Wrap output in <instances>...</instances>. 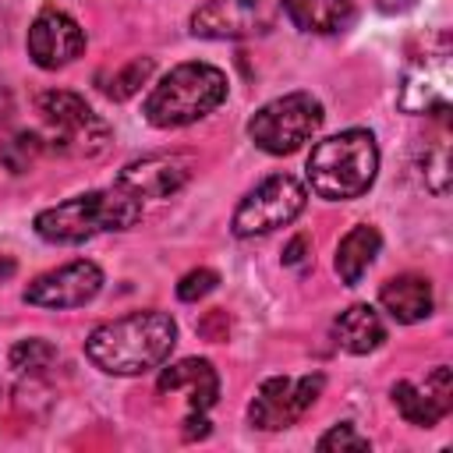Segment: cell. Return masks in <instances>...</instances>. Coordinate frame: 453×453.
Wrapping results in <instances>:
<instances>
[{
    "instance_id": "6da1fadb",
    "label": "cell",
    "mask_w": 453,
    "mask_h": 453,
    "mask_svg": "<svg viewBox=\"0 0 453 453\" xmlns=\"http://www.w3.org/2000/svg\"><path fill=\"white\" fill-rule=\"evenodd\" d=\"M177 343L173 315L149 308L103 322L85 340V357L106 375H145L159 368Z\"/></svg>"
},
{
    "instance_id": "7a4b0ae2",
    "label": "cell",
    "mask_w": 453,
    "mask_h": 453,
    "mask_svg": "<svg viewBox=\"0 0 453 453\" xmlns=\"http://www.w3.org/2000/svg\"><path fill=\"white\" fill-rule=\"evenodd\" d=\"M304 173H308L311 191L326 202H347V198L365 195L379 173L375 134L365 127H350V131L315 142L304 163Z\"/></svg>"
},
{
    "instance_id": "3957f363",
    "label": "cell",
    "mask_w": 453,
    "mask_h": 453,
    "mask_svg": "<svg viewBox=\"0 0 453 453\" xmlns=\"http://www.w3.org/2000/svg\"><path fill=\"white\" fill-rule=\"evenodd\" d=\"M142 219V198L124 188L85 191L67 202H57L35 216V234L50 244H81L106 230H127Z\"/></svg>"
},
{
    "instance_id": "277c9868",
    "label": "cell",
    "mask_w": 453,
    "mask_h": 453,
    "mask_svg": "<svg viewBox=\"0 0 453 453\" xmlns=\"http://www.w3.org/2000/svg\"><path fill=\"white\" fill-rule=\"evenodd\" d=\"M226 99V74L205 60L170 67L145 99V120L152 127H184L209 117Z\"/></svg>"
},
{
    "instance_id": "5b68a950",
    "label": "cell",
    "mask_w": 453,
    "mask_h": 453,
    "mask_svg": "<svg viewBox=\"0 0 453 453\" xmlns=\"http://www.w3.org/2000/svg\"><path fill=\"white\" fill-rule=\"evenodd\" d=\"M39 113L46 124V145L60 156H78V159H92L99 152H106V145L113 142L110 124L78 96L67 88H50L39 96Z\"/></svg>"
},
{
    "instance_id": "8992f818",
    "label": "cell",
    "mask_w": 453,
    "mask_h": 453,
    "mask_svg": "<svg viewBox=\"0 0 453 453\" xmlns=\"http://www.w3.org/2000/svg\"><path fill=\"white\" fill-rule=\"evenodd\" d=\"M322 120H326L322 103L311 92H287L255 110V117L248 120V134L262 152L290 156L319 134Z\"/></svg>"
},
{
    "instance_id": "52a82bcc",
    "label": "cell",
    "mask_w": 453,
    "mask_h": 453,
    "mask_svg": "<svg viewBox=\"0 0 453 453\" xmlns=\"http://www.w3.org/2000/svg\"><path fill=\"white\" fill-rule=\"evenodd\" d=\"M453 46L449 35L435 32L425 39L418 53H411L400 81V110L403 113H425V117H446L449 113V85H453V67H449Z\"/></svg>"
},
{
    "instance_id": "ba28073f",
    "label": "cell",
    "mask_w": 453,
    "mask_h": 453,
    "mask_svg": "<svg viewBox=\"0 0 453 453\" xmlns=\"http://www.w3.org/2000/svg\"><path fill=\"white\" fill-rule=\"evenodd\" d=\"M304 202H308V191L297 177L273 173L241 198L230 226L237 237H262V234H273V230L294 223L304 212Z\"/></svg>"
},
{
    "instance_id": "9c48e42d",
    "label": "cell",
    "mask_w": 453,
    "mask_h": 453,
    "mask_svg": "<svg viewBox=\"0 0 453 453\" xmlns=\"http://www.w3.org/2000/svg\"><path fill=\"white\" fill-rule=\"evenodd\" d=\"M326 379L315 375H273L258 386V393L248 403V421L262 432H280L290 428L294 421L304 418V411L319 400Z\"/></svg>"
},
{
    "instance_id": "30bf717a",
    "label": "cell",
    "mask_w": 453,
    "mask_h": 453,
    "mask_svg": "<svg viewBox=\"0 0 453 453\" xmlns=\"http://www.w3.org/2000/svg\"><path fill=\"white\" fill-rule=\"evenodd\" d=\"M103 290V269L88 258L64 262L25 287V301L35 308H81Z\"/></svg>"
},
{
    "instance_id": "8fae6325",
    "label": "cell",
    "mask_w": 453,
    "mask_h": 453,
    "mask_svg": "<svg viewBox=\"0 0 453 453\" xmlns=\"http://www.w3.org/2000/svg\"><path fill=\"white\" fill-rule=\"evenodd\" d=\"M389 396H393V407L400 411V418L407 425L432 428L453 411V368L449 365H435L425 375V382L400 379V382H393Z\"/></svg>"
},
{
    "instance_id": "7c38bea8",
    "label": "cell",
    "mask_w": 453,
    "mask_h": 453,
    "mask_svg": "<svg viewBox=\"0 0 453 453\" xmlns=\"http://www.w3.org/2000/svg\"><path fill=\"white\" fill-rule=\"evenodd\" d=\"M85 50V32L81 25L67 14V11H57V7H42L28 28V57L46 67V71H57L71 60H78Z\"/></svg>"
},
{
    "instance_id": "4fadbf2b",
    "label": "cell",
    "mask_w": 453,
    "mask_h": 453,
    "mask_svg": "<svg viewBox=\"0 0 453 453\" xmlns=\"http://www.w3.org/2000/svg\"><path fill=\"white\" fill-rule=\"evenodd\" d=\"M188 177H191V159L156 152V156H142V159L127 163L117 173L113 184L145 202V198H170V195H177L188 184Z\"/></svg>"
},
{
    "instance_id": "5bb4252c",
    "label": "cell",
    "mask_w": 453,
    "mask_h": 453,
    "mask_svg": "<svg viewBox=\"0 0 453 453\" xmlns=\"http://www.w3.org/2000/svg\"><path fill=\"white\" fill-rule=\"evenodd\" d=\"M265 28L262 0H205L191 14V35L198 39H244Z\"/></svg>"
},
{
    "instance_id": "9a60e30c",
    "label": "cell",
    "mask_w": 453,
    "mask_h": 453,
    "mask_svg": "<svg viewBox=\"0 0 453 453\" xmlns=\"http://www.w3.org/2000/svg\"><path fill=\"white\" fill-rule=\"evenodd\" d=\"M188 389V407L191 411H209L219 396V375L212 361L205 357H180L159 375V393H177Z\"/></svg>"
},
{
    "instance_id": "2e32d148",
    "label": "cell",
    "mask_w": 453,
    "mask_h": 453,
    "mask_svg": "<svg viewBox=\"0 0 453 453\" xmlns=\"http://www.w3.org/2000/svg\"><path fill=\"white\" fill-rule=\"evenodd\" d=\"M379 304H382L396 322H403V326L421 322V319L432 315V304H435V297H432V283H428V276L400 273V276H393V280L382 283V290H379Z\"/></svg>"
},
{
    "instance_id": "e0dca14e",
    "label": "cell",
    "mask_w": 453,
    "mask_h": 453,
    "mask_svg": "<svg viewBox=\"0 0 453 453\" xmlns=\"http://www.w3.org/2000/svg\"><path fill=\"white\" fill-rule=\"evenodd\" d=\"M333 340L347 350V354H372L382 347L386 340V326L379 319V311L372 304H350L336 315L333 322Z\"/></svg>"
},
{
    "instance_id": "ac0fdd59",
    "label": "cell",
    "mask_w": 453,
    "mask_h": 453,
    "mask_svg": "<svg viewBox=\"0 0 453 453\" xmlns=\"http://www.w3.org/2000/svg\"><path fill=\"white\" fill-rule=\"evenodd\" d=\"M379 248H382V237H379V230L372 223H357L354 230H347L340 237V244H336V273H340V280L347 287H357L361 276L368 273V265L375 262Z\"/></svg>"
},
{
    "instance_id": "d6986e66",
    "label": "cell",
    "mask_w": 453,
    "mask_h": 453,
    "mask_svg": "<svg viewBox=\"0 0 453 453\" xmlns=\"http://www.w3.org/2000/svg\"><path fill=\"white\" fill-rule=\"evenodd\" d=\"M287 18L311 35H329L347 25L350 18V0H283Z\"/></svg>"
},
{
    "instance_id": "ffe728a7",
    "label": "cell",
    "mask_w": 453,
    "mask_h": 453,
    "mask_svg": "<svg viewBox=\"0 0 453 453\" xmlns=\"http://www.w3.org/2000/svg\"><path fill=\"white\" fill-rule=\"evenodd\" d=\"M7 361H11V368L18 375H42L57 361V347L50 340H42V336H28V340H18L11 347Z\"/></svg>"
},
{
    "instance_id": "44dd1931",
    "label": "cell",
    "mask_w": 453,
    "mask_h": 453,
    "mask_svg": "<svg viewBox=\"0 0 453 453\" xmlns=\"http://www.w3.org/2000/svg\"><path fill=\"white\" fill-rule=\"evenodd\" d=\"M152 67H156V60L152 57H134L131 64H124L120 71H113V78L103 85V92L110 96V99H131L149 78H152Z\"/></svg>"
},
{
    "instance_id": "7402d4cb",
    "label": "cell",
    "mask_w": 453,
    "mask_h": 453,
    "mask_svg": "<svg viewBox=\"0 0 453 453\" xmlns=\"http://www.w3.org/2000/svg\"><path fill=\"white\" fill-rule=\"evenodd\" d=\"M46 149V138L42 134H35V131H18L14 138H7L4 145H0V159H4V166L11 170V173H25L32 163H35V156Z\"/></svg>"
},
{
    "instance_id": "603a6c76",
    "label": "cell",
    "mask_w": 453,
    "mask_h": 453,
    "mask_svg": "<svg viewBox=\"0 0 453 453\" xmlns=\"http://www.w3.org/2000/svg\"><path fill=\"white\" fill-rule=\"evenodd\" d=\"M421 177H425V188H428L432 195H446V191H449V149H446V142H435V145L425 152V170H421Z\"/></svg>"
},
{
    "instance_id": "cb8c5ba5",
    "label": "cell",
    "mask_w": 453,
    "mask_h": 453,
    "mask_svg": "<svg viewBox=\"0 0 453 453\" xmlns=\"http://www.w3.org/2000/svg\"><path fill=\"white\" fill-rule=\"evenodd\" d=\"M319 453H343V449H354V453H365V449H372V442H368V435H361L350 421H340V425H333L319 442Z\"/></svg>"
},
{
    "instance_id": "d4e9b609",
    "label": "cell",
    "mask_w": 453,
    "mask_h": 453,
    "mask_svg": "<svg viewBox=\"0 0 453 453\" xmlns=\"http://www.w3.org/2000/svg\"><path fill=\"white\" fill-rule=\"evenodd\" d=\"M216 283H219V273H216V269H191V273L180 276L177 297H180V301H202L205 294L216 290Z\"/></svg>"
},
{
    "instance_id": "484cf974",
    "label": "cell",
    "mask_w": 453,
    "mask_h": 453,
    "mask_svg": "<svg viewBox=\"0 0 453 453\" xmlns=\"http://www.w3.org/2000/svg\"><path fill=\"white\" fill-rule=\"evenodd\" d=\"M209 435V418L205 411H191L184 418V439H205Z\"/></svg>"
},
{
    "instance_id": "4316f807",
    "label": "cell",
    "mask_w": 453,
    "mask_h": 453,
    "mask_svg": "<svg viewBox=\"0 0 453 453\" xmlns=\"http://www.w3.org/2000/svg\"><path fill=\"white\" fill-rule=\"evenodd\" d=\"M304 248H308V241H304V237H294V241L287 244V251H283V262H287V265H297V262H304V255H301Z\"/></svg>"
},
{
    "instance_id": "83f0119b",
    "label": "cell",
    "mask_w": 453,
    "mask_h": 453,
    "mask_svg": "<svg viewBox=\"0 0 453 453\" xmlns=\"http://www.w3.org/2000/svg\"><path fill=\"white\" fill-rule=\"evenodd\" d=\"M414 0H379V7L382 11H403V7H411Z\"/></svg>"
},
{
    "instance_id": "f1b7e54d",
    "label": "cell",
    "mask_w": 453,
    "mask_h": 453,
    "mask_svg": "<svg viewBox=\"0 0 453 453\" xmlns=\"http://www.w3.org/2000/svg\"><path fill=\"white\" fill-rule=\"evenodd\" d=\"M7 113H11V92H7L4 85H0V120H4Z\"/></svg>"
},
{
    "instance_id": "f546056e",
    "label": "cell",
    "mask_w": 453,
    "mask_h": 453,
    "mask_svg": "<svg viewBox=\"0 0 453 453\" xmlns=\"http://www.w3.org/2000/svg\"><path fill=\"white\" fill-rule=\"evenodd\" d=\"M11 273H14V262H11V258H7V262H4V265H0V276H11Z\"/></svg>"
}]
</instances>
